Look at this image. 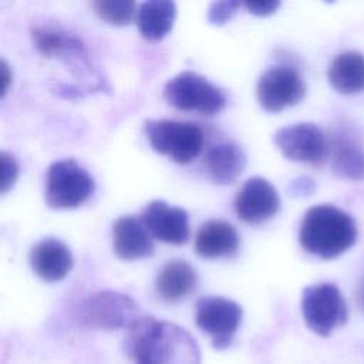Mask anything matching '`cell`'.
I'll use <instances>...</instances> for the list:
<instances>
[{"mask_svg":"<svg viewBox=\"0 0 364 364\" xmlns=\"http://www.w3.org/2000/svg\"><path fill=\"white\" fill-rule=\"evenodd\" d=\"M33 272L46 282L63 280L73 269V255L65 243L55 237H44L28 252Z\"/></svg>","mask_w":364,"mask_h":364,"instance_id":"cell-15","label":"cell"},{"mask_svg":"<svg viewBox=\"0 0 364 364\" xmlns=\"http://www.w3.org/2000/svg\"><path fill=\"white\" fill-rule=\"evenodd\" d=\"M141 219L152 237L172 245H182L189 237V216L185 209L165 200L149 202Z\"/></svg>","mask_w":364,"mask_h":364,"instance_id":"cell-13","label":"cell"},{"mask_svg":"<svg viewBox=\"0 0 364 364\" xmlns=\"http://www.w3.org/2000/svg\"><path fill=\"white\" fill-rule=\"evenodd\" d=\"M195 321L210 337L212 346L216 350H225L232 344L240 326L242 307L226 297H202L195 306Z\"/></svg>","mask_w":364,"mask_h":364,"instance_id":"cell-8","label":"cell"},{"mask_svg":"<svg viewBox=\"0 0 364 364\" xmlns=\"http://www.w3.org/2000/svg\"><path fill=\"white\" fill-rule=\"evenodd\" d=\"M164 98L182 111L215 115L226 104L225 92L193 71H183L172 77L164 87Z\"/></svg>","mask_w":364,"mask_h":364,"instance_id":"cell-6","label":"cell"},{"mask_svg":"<svg viewBox=\"0 0 364 364\" xmlns=\"http://www.w3.org/2000/svg\"><path fill=\"white\" fill-rule=\"evenodd\" d=\"M125 350L134 364H200L193 337L182 327L139 317L128 328Z\"/></svg>","mask_w":364,"mask_h":364,"instance_id":"cell-1","label":"cell"},{"mask_svg":"<svg viewBox=\"0 0 364 364\" xmlns=\"http://www.w3.org/2000/svg\"><path fill=\"white\" fill-rule=\"evenodd\" d=\"M357 299H358V303H360L361 309L364 310V280H363V283L360 284V289H358V294H357Z\"/></svg>","mask_w":364,"mask_h":364,"instance_id":"cell-28","label":"cell"},{"mask_svg":"<svg viewBox=\"0 0 364 364\" xmlns=\"http://www.w3.org/2000/svg\"><path fill=\"white\" fill-rule=\"evenodd\" d=\"M31 41L36 50L44 57L77 61L85 68H91L84 44L73 34L54 24H43L31 28Z\"/></svg>","mask_w":364,"mask_h":364,"instance_id":"cell-14","label":"cell"},{"mask_svg":"<svg viewBox=\"0 0 364 364\" xmlns=\"http://www.w3.org/2000/svg\"><path fill=\"white\" fill-rule=\"evenodd\" d=\"M0 159H1V182H0V191L1 193H7L13 185L17 181L18 176V162L14 158V155L1 151L0 154Z\"/></svg>","mask_w":364,"mask_h":364,"instance_id":"cell-24","label":"cell"},{"mask_svg":"<svg viewBox=\"0 0 364 364\" xmlns=\"http://www.w3.org/2000/svg\"><path fill=\"white\" fill-rule=\"evenodd\" d=\"M176 6L168 0H148L139 4L136 24L144 38L158 41L164 38L173 26Z\"/></svg>","mask_w":364,"mask_h":364,"instance_id":"cell-21","label":"cell"},{"mask_svg":"<svg viewBox=\"0 0 364 364\" xmlns=\"http://www.w3.org/2000/svg\"><path fill=\"white\" fill-rule=\"evenodd\" d=\"M92 7L104 21L114 26H127L136 13V4L131 0H97Z\"/></svg>","mask_w":364,"mask_h":364,"instance_id":"cell-22","label":"cell"},{"mask_svg":"<svg viewBox=\"0 0 364 364\" xmlns=\"http://www.w3.org/2000/svg\"><path fill=\"white\" fill-rule=\"evenodd\" d=\"M277 149L290 161L320 166L328 158V139L311 122H297L279 128L273 135Z\"/></svg>","mask_w":364,"mask_h":364,"instance_id":"cell-9","label":"cell"},{"mask_svg":"<svg viewBox=\"0 0 364 364\" xmlns=\"http://www.w3.org/2000/svg\"><path fill=\"white\" fill-rule=\"evenodd\" d=\"M280 199L276 188L262 176L247 179L235 198L236 215L246 223H260L277 213Z\"/></svg>","mask_w":364,"mask_h":364,"instance_id":"cell-12","label":"cell"},{"mask_svg":"<svg viewBox=\"0 0 364 364\" xmlns=\"http://www.w3.org/2000/svg\"><path fill=\"white\" fill-rule=\"evenodd\" d=\"M301 313L307 327L321 336H330L348 320L347 303L333 283L307 286L301 294Z\"/></svg>","mask_w":364,"mask_h":364,"instance_id":"cell-4","label":"cell"},{"mask_svg":"<svg viewBox=\"0 0 364 364\" xmlns=\"http://www.w3.org/2000/svg\"><path fill=\"white\" fill-rule=\"evenodd\" d=\"M242 6L240 1L236 0H223V1H213L206 11V18L213 26H222L232 18V16Z\"/></svg>","mask_w":364,"mask_h":364,"instance_id":"cell-23","label":"cell"},{"mask_svg":"<svg viewBox=\"0 0 364 364\" xmlns=\"http://www.w3.org/2000/svg\"><path fill=\"white\" fill-rule=\"evenodd\" d=\"M246 166L243 149L232 142L223 141L209 148L205 156L208 176L218 185L233 183Z\"/></svg>","mask_w":364,"mask_h":364,"instance_id":"cell-18","label":"cell"},{"mask_svg":"<svg viewBox=\"0 0 364 364\" xmlns=\"http://www.w3.org/2000/svg\"><path fill=\"white\" fill-rule=\"evenodd\" d=\"M92 191L91 175L74 159L55 161L48 166L44 196L50 208H77L92 195Z\"/></svg>","mask_w":364,"mask_h":364,"instance_id":"cell-7","label":"cell"},{"mask_svg":"<svg viewBox=\"0 0 364 364\" xmlns=\"http://www.w3.org/2000/svg\"><path fill=\"white\" fill-rule=\"evenodd\" d=\"M239 235L233 225L220 219L205 222L195 236V252L205 259L230 256L237 250Z\"/></svg>","mask_w":364,"mask_h":364,"instance_id":"cell-17","label":"cell"},{"mask_svg":"<svg viewBox=\"0 0 364 364\" xmlns=\"http://www.w3.org/2000/svg\"><path fill=\"white\" fill-rule=\"evenodd\" d=\"M280 6L279 0H257V1H246L245 7L249 13L255 14V16H270L273 14Z\"/></svg>","mask_w":364,"mask_h":364,"instance_id":"cell-25","label":"cell"},{"mask_svg":"<svg viewBox=\"0 0 364 364\" xmlns=\"http://www.w3.org/2000/svg\"><path fill=\"white\" fill-rule=\"evenodd\" d=\"M0 77H1V82H3L1 84V97H4L11 84V70H10L9 64L6 63V60H3V58L0 61Z\"/></svg>","mask_w":364,"mask_h":364,"instance_id":"cell-27","label":"cell"},{"mask_svg":"<svg viewBox=\"0 0 364 364\" xmlns=\"http://www.w3.org/2000/svg\"><path fill=\"white\" fill-rule=\"evenodd\" d=\"M198 283L195 269L185 260H169L159 270L155 289L161 299L166 301H178L192 293Z\"/></svg>","mask_w":364,"mask_h":364,"instance_id":"cell-20","label":"cell"},{"mask_svg":"<svg viewBox=\"0 0 364 364\" xmlns=\"http://www.w3.org/2000/svg\"><path fill=\"white\" fill-rule=\"evenodd\" d=\"M314 181L309 176H300L289 185V192L293 196H307L314 191Z\"/></svg>","mask_w":364,"mask_h":364,"instance_id":"cell-26","label":"cell"},{"mask_svg":"<svg viewBox=\"0 0 364 364\" xmlns=\"http://www.w3.org/2000/svg\"><path fill=\"white\" fill-rule=\"evenodd\" d=\"M144 129L152 149L178 164L191 162L203 146V132L193 122L146 119Z\"/></svg>","mask_w":364,"mask_h":364,"instance_id":"cell-3","label":"cell"},{"mask_svg":"<svg viewBox=\"0 0 364 364\" xmlns=\"http://www.w3.org/2000/svg\"><path fill=\"white\" fill-rule=\"evenodd\" d=\"M81 327L97 330L129 328L139 318L135 301L119 291L102 290L87 297L77 310Z\"/></svg>","mask_w":364,"mask_h":364,"instance_id":"cell-5","label":"cell"},{"mask_svg":"<svg viewBox=\"0 0 364 364\" xmlns=\"http://www.w3.org/2000/svg\"><path fill=\"white\" fill-rule=\"evenodd\" d=\"M327 78L340 94L354 95L364 92V54L358 51L337 54L328 65Z\"/></svg>","mask_w":364,"mask_h":364,"instance_id":"cell-19","label":"cell"},{"mask_svg":"<svg viewBox=\"0 0 364 364\" xmlns=\"http://www.w3.org/2000/svg\"><path fill=\"white\" fill-rule=\"evenodd\" d=\"M112 247L122 260H138L154 253L152 236L142 219L125 215L112 225Z\"/></svg>","mask_w":364,"mask_h":364,"instance_id":"cell-16","label":"cell"},{"mask_svg":"<svg viewBox=\"0 0 364 364\" xmlns=\"http://www.w3.org/2000/svg\"><path fill=\"white\" fill-rule=\"evenodd\" d=\"M330 166L334 175L360 182L364 181V144L350 127H337L328 139Z\"/></svg>","mask_w":364,"mask_h":364,"instance_id":"cell-11","label":"cell"},{"mask_svg":"<svg viewBox=\"0 0 364 364\" xmlns=\"http://www.w3.org/2000/svg\"><path fill=\"white\" fill-rule=\"evenodd\" d=\"M357 235V225L347 212L334 205L321 203L304 213L299 242L310 255L334 259L354 246Z\"/></svg>","mask_w":364,"mask_h":364,"instance_id":"cell-2","label":"cell"},{"mask_svg":"<svg viewBox=\"0 0 364 364\" xmlns=\"http://www.w3.org/2000/svg\"><path fill=\"white\" fill-rule=\"evenodd\" d=\"M256 94L260 105L266 111L279 112L303 100L306 84L294 67L276 64L262 73L257 81Z\"/></svg>","mask_w":364,"mask_h":364,"instance_id":"cell-10","label":"cell"}]
</instances>
